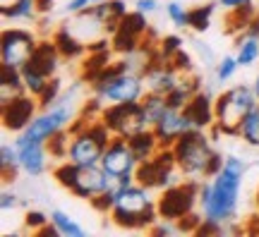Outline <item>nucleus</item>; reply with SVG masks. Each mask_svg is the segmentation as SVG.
<instances>
[{"instance_id":"f257e3e1","label":"nucleus","mask_w":259,"mask_h":237,"mask_svg":"<svg viewBox=\"0 0 259 237\" xmlns=\"http://www.w3.org/2000/svg\"><path fill=\"white\" fill-rule=\"evenodd\" d=\"M247 173L245 161L238 156H226L223 168L219 175H213L209 182L199 187V209L204 220H211L219 225H226L238 213V199H240V184Z\"/></svg>"},{"instance_id":"f03ea898","label":"nucleus","mask_w":259,"mask_h":237,"mask_svg":"<svg viewBox=\"0 0 259 237\" xmlns=\"http://www.w3.org/2000/svg\"><path fill=\"white\" fill-rule=\"evenodd\" d=\"M170 149L176 154L180 173L185 177H206V180H211L213 175L221 173L223 161H226L211 146V137L206 134V129H190Z\"/></svg>"},{"instance_id":"7ed1b4c3","label":"nucleus","mask_w":259,"mask_h":237,"mask_svg":"<svg viewBox=\"0 0 259 237\" xmlns=\"http://www.w3.org/2000/svg\"><path fill=\"white\" fill-rule=\"evenodd\" d=\"M118 194H115V206L111 211V220L122 230H151V225L156 223L158 211L156 201L151 199L149 187L139 182L132 184H118Z\"/></svg>"},{"instance_id":"20e7f679","label":"nucleus","mask_w":259,"mask_h":237,"mask_svg":"<svg viewBox=\"0 0 259 237\" xmlns=\"http://www.w3.org/2000/svg\"><path fill=\"white\" fill-rule=\"evenodd\" d=\"M92 91L101 103H130L142 101L147 93L142 72H135L127 60L108 65L92 79Z\"/></svg>"},{"instance_id":"39448f33","label":"nucleus","mask_w":259,"mask_h":237,"mask_svg":"<svg viewBox=\"0 0 259 237\" xmlns=\"http://www.w3.org/2000/svg\"><path fill=\"white\" fill-rule=\"evenodd\" d=\"M70 151L65 161H72V163H82V165H96L101 163L103 151L111 144V129L101 122V118H89L82 115L70 125Z\"/></svg>"},{"instance_id":"423d86ee","label":"nucleus","mask_w":259,"mask_h":237,"mask_svg":"<svg viewBox=\"0 0 259 237\" xmlns=\"http://www.w3.org/2000/svg\"><path fill=\"white\" fill-rule=\"evenodd\" d=\"M53 177L58 180L60 187H65L77 199H87V201L99 197L101 192H106L115 182L111 175L101 168V163L82 165V163H72V161H65V163L56 165Z\"/></svg>"},{"instance_id":"0eeeda50","label":"nucleus","mask_w":259,"mask_h":237,"mask_svg":"<svg viewBox=\"0 0 259 237\" xmlns=\"http://www.w3.org/2000/svg\"><path fill=\"white\" fill-rule=\"evenodd\" d=\"M259 103L257 93L247 84H235L231 89L216 99V125H213V134H228L235 137L240 132L242 118L250 113Z\"/></svg>"},{"instance_id":"6e6552de","label":"nucleus","mask_w":259,"mask_h":237,"mask_svg":"<svg viewBox=\"0 0 259 237\" xmlns=\"http://www.w3.org/2000/svg\"><path fill=\"white\" fill-rule=\"evenodd\" d=\"M101 122L111 129L113 137H135L139 132L151 127L149 115L142 101H130V103H106L101 110Z\"/></svg>"},{"instance_id":"1a4fd4ad","label":"nucleus","mask_w":259,"mask_h":237,"mask_svg":"<svg viewBox=\"0 0 259 237\" xmlns=\"http://www.w3.org/2000/svg\"><path fill=\"white\" fill-rule=\"evenodd\" d=\"M199 180H187V182H176L161 189V197L156 199V211L161 220H170L178 223L180 218H185L190 213H194L197 204H199Z\"/></svg>"},{"instance_id":"9d476101","label":"nucleus","mask_w":259,"mask_h":237,"mask_svg":"<svg viewBox=\"0 0 259 237\" xmlns=\"http://www.w3.org/2000/svg\"><path fill=\"white\" fill-rule=\"evenodd\" d=\"M180 177H185V175L180 173L176 154H173L170 146H161V151L156 156L142 161L137 165V170H135V180L139 184H144L149 189H158V192L180 182Z\"/></svg>"},{"instance_id":"9b49d317","label":"nucleus","mask_w":259,"mask_h":237,"mask_svg":"<svg viewBox=\"0 0 259 237\" xmlns=\"http://www.w3.org/2000/svg\"><path fill=\"white\" fill-rule=\"evenodd\" d=\"M38 46V38L29 29H5L0 38V63L10 67H24Z\"/></svg>"},{"instance_id":"f8f14e48","label":"nucleus","mask_w":259,"mask_h":237,"mask_svg":"<svg viewBox=\"0 0 259 237\" xmlns=\"http://www.w3.org/2000/svg\"><path fill=\"white\" fill-rule=\"evenodd\" d=\"M74 122V113L70 106H51V108H44L41 113H36V118L29 122V127L24 129V134L36 141H44L48 144L51 139L56 137L58 132L63 129H70V125Z\"/></svg>"},{"instance_id":"ddd939ff","label":"nucleus","mask_w":259,"mask_h":237,"mask_svg":"<svg viewBox=\"0 0 259 237\" xmlns=\"http://www.w3.org/2000/svg\"><path fill=\"white\" fill-rule=\"evenodd\" d=\"M149 31V24H147V15L144 12H127L125 17L120 19V24L118 29L111 34V46L113 51H118L122 55H132L137 53L139 48H142V38L147 36Z\"/></svg>"},{"instance_id":"4468645a","label":"nucleus","mask_w":259,"mask_h":237,"mask_svg":"<svg viewBox=\"0 0 259 237\" xmlns=\"http://www.w3.org/2000/svg\"><path fill=\"white\" fill-rule=\"evenodd\" d=\"M41 106L36 96L22 91L17 96H12L8 101H0V115H3V127L10 132H24L29 127V122L36 118V108Z\"/></svg>"},{"instance_id":"2eb2a0df","label":"nucleus","mask_w":259,"mask_h":237,"mask_svg":"<svg viewBox=\"0 0 259 237\" xmlns=\"http://www.w3.org/2000/svg\"><path fill=\"white\" fill-rule=\"evenodd\" d=\"M139 165V158L135 154V149L130 146V139L125 137H113L108 149L103 151L101 168L111 175L113 180H120L125 175H135Z\"/></svg>"},{"instance_id":"dca6fc26","label":"nucleus","mask_w":259,"mask_h":237,"mask_svg":"<svg viewBox=\"0 0 259 237\" xmlns=\"http://www.w3.org/2000/svg\"><path fill=\"white\" fill-rule=\"evenodd\" d=\"M142 77H144V86H147L149 93L168 96V93L178 86V82L183 79V72H180L173 63L161 60V58H154Z\"/></svg>"},{"instance_id":"f3484780","label":"nucleus","mask_w":259,"mask_h":237,"mask_svg":"<svg viewBox=\"0 0 259 237\" xmlns=\"http://www.w3.org/2000/svg\"><path fill=\"white\" fill-rule=\"evenodd\" d=\"M15 146L19 151V163H22V170L31 177H38L48 170V146L44 141H36V139L27 137L24 132H19L17 139H15Z\"/></svg>"},{"instance_id":"a211bd4d","label":"nucleus","mask_w":259,"mask_h":237,"mask_svg":"<svg viewBox=\"0 0 259 237\" xmlns=\"http://www.w3.org/2000/svg\"><path fill=\"white\" fill-rule=\"evenodd\" d=\"M151 129L156 132L158 141H161L163 146H173L178 139L185 134V132H190V129H194V127H192V122L187 120V115L183 113V110L168 108L166 113L151 125Z\"/></svg>"},{"instance_id":"6ab92c4d","label":"nucleus","mask_w":259,"mask_h":237,"mask_svg":"<svg viewBox=\"0 0 259 237\" xmlns=\"http://www.w3.org/2000/svg\"><path fill=\"white\" fill-rule=\"evenodd\" d=\"M183 113L192 122L194 129H213V125H216V99H211L206 91L194 93V99L183 108Z\"/></svg>"},{"instance_id":"aec40b11","label":"nucleus","mask_w":259,"mask_h":237,"mask_svg":"<svg viewBox=\"0 0 259 237\" xmlns=\"http://www.w3.org/2000/svg\"><path fill=\"white\" fill-rule=\"evenodd\" d=\"M60 51L56 48V43H53V38L51 41H38L36 51H34V55H31V60H29V65H34L38 72H44L46 77H56L58 72V63H60Z\"/></svg>"},{"instance_id":"412c9836","label":"nucleus","mask_w":259,"mask_h":237,"mask_svg":"<svg viewBox=\"0 0 259 237\" xmlns=\"http://www.w3.org/2000/svg\"><path fill=\"white\" fill-rule=\"evenodd\" d=\"M199 91H202V86H199V77H197V74H192V72L183 74V79L178 82V86L166 96L168 108L183 110L187 103L194 99V93H199Z\"/></svg>"},{"instance_id":"4be33fe9","label":"nucleus","mask_w":259,"mask_h":237,"mask_svg":"<svg viewBox=\"0 0 259 237\" xmlns=\"http://www.w3.org/2000/svg\"><path fill=\"white\" fill-rule=\"evenodd\" d=\"M53 43H56V48L60 51V55H63L65 60H77V58H82V55L89 51L87 43H82L65 24L53 34Z\"/></svg>"},{"instance_id":"5701e85b","label":"nucleus","mask_w":259,"mask_h":237,"mask_svg":"<svg viewBox=\"0 0 259 237\" xmlns=\"http://www.w3.org/2000/svg\"><path fill=\"white\" fill-rule=\"evenodd\" d=\"M94 10H96V15L103 22V27H106L108 34H113L118 29V24H120V19L127 15L125 0H101L99 5H94Z\"/></svg>"},{"instance_id":"b1692460","label":"nucleus","mask_w":259,"mask_h":237,"mask_svg":"<svg viewBox=\"0 0 259 237\" xmlns=\"http://www.w3.org/2000/svg\"><path fill=\"white\" fill-rule=\"evenodd\" d=\"M130 146L135 149L139 163H142V161H147V158H151V156H156L158 151H161V146H163V144L158 141L156 132L149 127V129H144V132L135 134V137H130Z\"/></svg>"},{"instance_id":"393cba45","label":"nucleus","mask_w":259,"mask_h":237,"mask_svg":"<svg viewBox=\"0 0 259 237\" xmlns=\"http://www.w3.org/2000/svg\"><path fill=\"white\" fill-rule=\"evenodd\" d=\"M0 89H3V99L0 101H8L24 91L22 70L19 67H10V65H0Z\"/></svg>"},{"instance_id":"a878e982","label":"nucleus","mask_w":259,"mask_h":237,"mask_svg":"<svg viewBox=\"0 0 259 237\" xmlns=\"http://www.w3.org/2000/svg\"><path fill=\"white\" fill-rule=\"evenodd\" d=\"M235 58L240 67H250L259 60V38L250 36V34H242L238 38V51H235Z\"/></svg>"},{"instance_id":"bb28decb","label":"nucleus","mask_w":259,"mask_h":237,"mask_svg":"<svg viewBox=\"0 0 259 237\" xmlns=\"http://www.w3.org/2000/svg\"><path fill=\"white\" fill-rule=\"evenodd\" d=\"M22 79H24V91L31 93V96H41L44 93V89L48 86V82H51V77H46L44 72H38L34 65H24L22 67Z\"/></svg>"},{"instance_id":"cd10ccee","label":"nucleus","mask_w":259,"mask_h":237,"mask_svg":"<svg viewBox=\"0 0 259 237\" xmlns=\"http://www.w3.org/2000/svg\"><path fill=\"white\" fill-rule=\"evenodd\" d=\"M51 216V223L56 225V230L60 232V237H84L87 232H84V228L77 223L74 218H70L65 211H51L48 213Z\"/></svg>"},{"instance_id":"c85d7f7f","label":"nucleus","mask_w":259,"mask_h":237,"mask_svg":"<svg viewBox=\"0 0 259 237\" xmlns=\"http://www.w3.org/2000/svg\"><path fill=\"white\" fill-rule=\"evenodd\" d=\"M238 137H240L242 141H247L250 146H254V149H259V103L242 118Z\"/></svg>"},{"instance_id":"c756f323","label":"nucleus","mask_w":259,"mask_h":237,"mask_svg":"<svg viewBox=\"0 0 259 237\" xmlns=\"http://www.w3.org/2000/svg\"><path fill=\"white\" fill-rule=\"evenodd\" d=\"M0 170H3V177H5V180H12V177L17 175V170H22L19 151H17V146H15V141L0 146Z\"/></svg>"},{"instance_id":"7c9ffc66","label":"nucleus","mask_w":259,"mask_h":237,"mask_svg":"<svg viewBox=\"0 0 259 237\" xmlns=\"http://www.w3.org/2000/svg\"><path fill=\"white\" fill-rule=\"evenodd\" d=\"M38 12L36 0H12L3 8L5 19H34Z\"/></svg>"},{"instance_id":"2f4dec72","label":"nucleus","mask_w":259,"mask_h":237,"mask_svg":"<svg viewBox=\"0 0 259 237\" xmlns=\"http://www.w3.org/2000/svg\"><path fill=\"white\" fill-rule=\"evenodd\" d=\"M213 17V3H206V5H197V8H190V29L192 31H206L209 24H211Z\"/></svg>"},{"instance_id":"473e14b6","label":"nucleus","mask_w":259,"mask_h":237,"mask_svg":"<svg viewBox=\"0 0 259 237\" xmlns=\"http://www.w3.org/2000/svg\"><path fill=\"white\" fill-rule=\"evenodd\" d=\"M142 106H144V110H147V115H149V122L154 125L163 113L168 110V101L166 96H158V93H144V99H142Z\"/></svg>"},{"instance_id":"72a5a7b5","label":"nucleus","mask_w":259,"mask_h":237,"mask_svg":"<svg viewBox=\"0 0 259 237\" xmlns=\"http://www.w3.org/2000/svg\"><path fill=\"white\" fill-rule=\"evenodd\" d=\"M115 194H118V187H115V182H113L108 189L101 192L99 197H94L89 204L94 206V211H99V213H106V216H111L113 206H115Z\"/></svg>"},{"instance_id":"f704fd0d","label":"nucleus","mask_w":259,"mask_h":237,"mask_svg":"<svg viewBox=\"0 0 259 237\" xmlns=\"http://www.w3.org/2000/svg\"><path fill=\"white\" fill-rule=\"evenodd\" d=\"M183 51V38L176 36V34H168V36L161 38V43H158V58L161 60H173L178 53Z\"/></svg>"},{"instance_id":"c9c22d12","label":"nucleus","mask_w":259,"mask_h":237,"mask_svg":"<svg viewBox=\"0 0 259 237\" xmlns=\"http://www.w3.org/2000/svg\"><path fill=\"white\" fill-rule=\"evenodd\" d=\"M70 129H63V132H58L56 137L48 141V154L53 156V158H67V151H70Z\"/></svg>"},{"instance_id":"e433bc0d","label":"nucleus","mask_w":259,"mask_h":237,"mask_svg":"<svg viewBox=\"0 0 259 237\" xmlns=\"http://www.w3.org/2000/svg\"><path fill=\"white\" fill-rule=\"evenodd\" d=\"M238 67H240V63H238L235 55H226V58H221L219 65H216V79H219L221 84L231 82L233 77H235V72H238Z\"/></svg>"},{"instance_id":"4c0bfd02","label":"nucleus","mask_w":259,"mask_h":237,"mask_svg":"<svg viewBox=\"0 0 259 237\" xmlns=\"http://www.w3.org/2000/svg\"><path fill=\"white\" fill-rule=\"evenodd\" d=\"M166 15L168 19L180 29H190V10L185 5H180V3H168L166 5Z\"/></svg>"},{"instance_id":"58836bf2","label":"nucleus","mask_w":259,"mask_h":237,"mask_svg":"<svg viewBox=\"0 0 259 237\" xmlns=\"http://www.w3.org/2000/svg\"><path fill=\"white\" fill-rule=\"evenodd\" d=\"M58 99H60V82L53 77V79L48 82V86L44 89V93L38 96V103H41L44 108H51L53 103H58Z\"/></svg>"},{"instance_id":"ea45409f","label":"nucleus","mask_w":259,"mask_h":237,"mask_svg":"<svg viewBox=\"0 0 259 237\" xmlns=\"http://www.w3.org/2000/svg\"><path fill=\"white\" fill-rule=\"evenodd\" d=\"M27 228L31 230V232H38L41 228H46L48 223H51V216H46V213H41V211H29L27 213Z\"/></svg>"},{"instance_id":"a19ab883","label":"nucleus","mask_w":259,"mask_h":237,"mask_svg":"<svg viewBox=\"0 0 259 237\" xmlns=\"http://www.w3.org/2000/svg\"><path fill=\"white\" fill-rule=\"evenodd\" d=\"M101 0H70L67 5H65V10L70 12V15H77V12H82V10H89L94 8V5H99Z\"/></svg>"},{"instance_id":"79ce46f5","label":"nucleus","mask_w":259,"mask_h":237,"mask_svg":"<svg viewBox=\"0 0 259 237\" xmlns=\"http://www.w3.org/2000/svg\"><path fill=\"white\" fill-rule=\"evenodd\" d=\"M170 63L176 65V67H178V70H180V72H183V74L192 72V60H190V55H187L185 51H180V53H178L176 58L170 60Z\"/></svg>"},{"instance_id":"37998d69","label":"nucleus","mask_w":259,"mask_h":237,"mask_svg":"<svg viewBox=\"0 0 259 237\" xmlns=\"http://www.w3.org/2000/svg\"><path fill=\"white\" fill-rule=\"evenodd\" d=\"M15 206H17V194H15V192H10V189H5L3 194H0V209L10 211V209H15Z\"/></svg>"},{"instance_id":"c03bdc74","label":"nucleus","mask_w":259,"mask_h":237,"mask_svg":"<svg viewBox=\"0 0 259 237\" xmlns=\"http://www.w3.org/2000/svg\"><path fill=\"white\" fill-rule=\"evenodd\" d=\"M223 8L228 10H240V8H252V0H219Z\"/></svg>"},{"instance_id":"a18cd8bd","label":"nucleus","mask_w":259,"mask_h":237,"mask_svg":"<svg viewBox=\"0 0 259 237\" xmlns=\"http://www.w3.org/2000/svg\"><path fill=\"white\" fill-rule=\"evenodd\" d=\"M135 8H137L139 12H144V15H151V12L156 10V0H137Z\"/></svg>"},{"instance_id":"49530a36","label":"nucleus","mask_w":259,"mask_h":237,"mask_svg":"<svg viewBox=\"0 0 259 237\" xmlns=\"http://www.w3.org/2000/svg\"><path fill=\"white\" fill-rule=\"evenodd\" d=\"M245 34H250V36H257L259 38V15H252V17H250L247 27H245Z\"/></svg>"},{"instance_id":"de8ad7c7","label":"nucleus","mask_w":259,"mask_h":237,"mask_svg":"<svg viewBox=\"0 0 259 237\" xmlns=\"http://www.w3.org/2000/svg\"><path fill=\"white\" fill-rule=\"evenodd\" d=\"M36 5H38V12H48L53 8V0H36Z\"/></svg>"},{"instance_id":"09e8293b","label":"nucleus","mask_w":259,"mask_h":237,"mask_svg":"<svg viewBox=\"0 0 259 237\" xmlns=\"http://www.w3.org/2000/svg\"><path fill=\"white\" fill-rule=\"evenodd\" d=\"M252 89H254V93H257V99H259V74L254 77V84H252Z\"/></svg>"},{"instance_id":"8fccbe9b","label":"nucleus","mask_w":259,"mask_h":237,"mask_svg":"<svg viewBox=\"0 0 259 237\" xmlns=\"http://www.w3.org/2000/svg\"><path fill=\"white\" fill-rule=\"evenodd\" d=\"M257 206H259V192H257Z\"/></svg>"}]
</instances>
